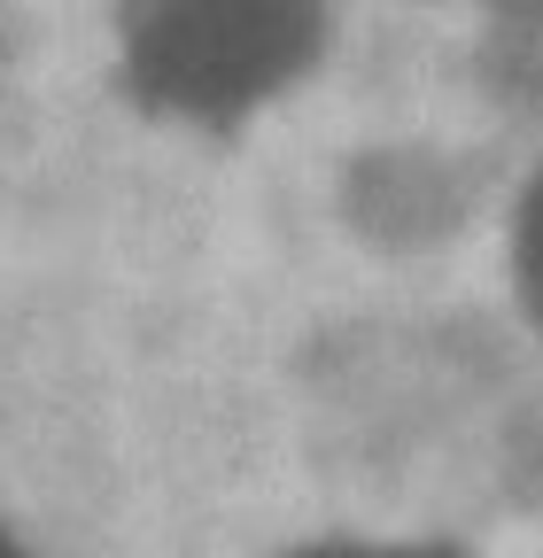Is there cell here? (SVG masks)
I'll return each instance as SVG.
<instances>
[{
	"instance_id": "6da1fadb",
	"label": "cell",
	"mask_w": 543,
	"mask_h": 558,
	"mask_svg": "<svg viewBox=\"0 0 543 558\" xmlns=\"http://www.w3.org/2000/svg\"><path fill=\"white\" fill-rule=\"evenodd\" d=\"M109 109L164 148H241L342 54V0H86Z\"/></svg>"
},
{
	"instance_id": "7a4b0ae2",
	"label": "cell",
	"mask_w": 543,
	"mask_h": 558,
	"mask_svg": "<svg viewBox=\"0 0 543 558\" xmlns=\"http://www.w3.org/2000/svg\"><path fill=\"white\" fill-rule=\"evenodd\" d=\"M497 271H505V303L520 333L543 349V148L512 171L497 202Z\"/></svg>"
},
{
	"instance_id": "3957f363",
	"label": "cell",
	"mask_w": 543,
	"mask_h": 558,
	"mask_svg": "<svg viewBox=\"0 0 543 558\" xmlns=\"http://www.w3.org/2000/svg\"><path fill=\"white\" fill-rule=\"evenodd\" d=\"M272 558H482L443 527H318L303 543H280Z\"/></svg>"
}]
</instances>
